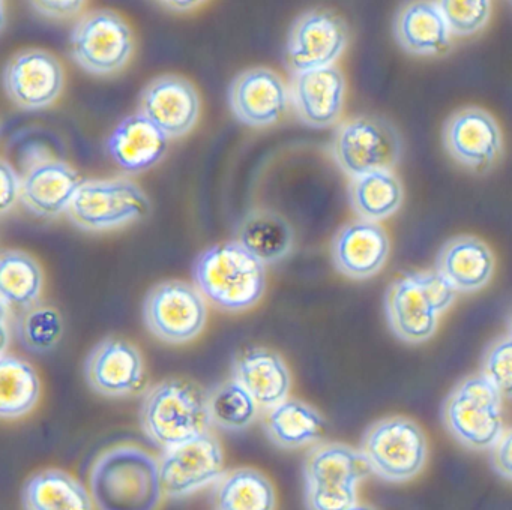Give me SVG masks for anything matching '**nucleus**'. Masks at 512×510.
<instances>
[{"label": "nucleus", "instance_id": "obj_1", "mask_svg": "<svg viewBox=\"0 0 512 510\" xmlns=\"http://www.w3.org/2000/svg\"><path fill=\"white\" fill-rule=\"evenodd\" d=\"M89 491L97 510H158L166 497L160 461L134 444L100 453L89 471Z\"/></svg>", "mask_w": 512, "mask_h": 510}, {"label": "nucleus", "instance_id": "obj_2", "mask_svg": "<svg viewBox=\"0 0 512 510\" xmlns=\"http://www.w3.org/2000/svg\"><path fill=\"white\" fill-rule=\"evenodd\" d=\"M194 285L223 311L253 308L266 291V267L238 240L205 249L193 264Z\"/></svg>", "mask_w": 512, "mask_h": 510}, {"label": "nucleus", "instance_id": "obj_3", "mask_svg": "<svg viewBox=\"0 0 512 510\" xmlns=\"http://www.w3.org/2000/svg\"><path fill=\"white\" fill-rule=\"evenodd\" d=\"M143 432L164 450L211 431L208 392L185 378H167L148 389L140 405Z\"/></svg>", "mask_w": 512, "mask_h": 510}, {"label": "nucleus", "instance_id": "obj_4", "mask_svg": "<svg viewBox=\"0 0 512 510\" xmlns=\"http://www.w3.org/2000/svg\"><path fill=\"white\" fill-rule=\"evenodd\" d=\"M457 293L437 270L406 273L386 291L389 327L401 341L425 342L436 333L440 315L454 303Z\"/></svg>", "mask_w": 512, "mask_h": 510}, {"label": "nucleus", "instance_id": "obj_5", "mask_svg": "<svg viewBox=\"0 0 512 510\" xmlns=\"http://www.w3.org/2000/svg\"><path fill=\"white\" fill-rule=\"evenodd\" d=\"M361 450L319 441L304 459V500L307 510H349L358 504V486L370 476Z\"/></svg>", "mask_w": 512, "mask_h": 510}, {"label": "nucleus", "instance_id": "obj_6", "mask_svg": "<svg viewBox=\"0 0 512 510\" xmlns=\"http://www.w3.org/2000/svg\"><path fill=\"white\" fill-rule=\"evenodd\" d=\"M446 431L470 450H491L502 437V395L482 374L469 375L446 396L442 407Z\"/></svg>", "mask_w": 512, "mask_h": 510}, {"label": "nucleus", "instance_id": "obj_7", "mask_svg": "<svg viewBox=\"0 0 512 510\" xmlns=\"http://www.w3.org/2000/svg\"><path fill=\"white\" fill-rule=\"evenodd\" d=\"M136 38L128 21L113 9H92L71 29V59L95 77L124 71L134 57Z\"/></svg>", "mask_w": 512, "mask_h": 510}, {"label": "nucleus", "instance_id": "obj_8", "mask_svg": "<svg viewBox=\"0 0 512 510\" xmlns=\"http://www.w3.org/2000/svg\"><path fill=\"white\" fill-rule=\"evenodd\" d=\"M359 450L370 465L371 473L386 482L403 483L424 470L428 441L415 420L386 417L368 426Z\"/></svg>", "mask_w": 512, "mask_h": 510}, {"label": "nucleus", "instance_id": "obj_9", "mask_svg": "<svg viewBox=\"0 0 512 510\" xmlns=\"http://www.w3.org/2000/svg\"><path fill=\"white\" fill-rule=\"evenodd\" d=\"M332 153L338 167L355 179L373 171L394 170L403 155V138L391 120L364 114L338 126Z\"/></svg>", "mask_w": 512, "mask_h": 510}, {"label": "nucleus", "instance_id": "obj_10", "mask_svg": "<svg viewBox=\"0 0 512 510\" xmlns=\"http://www.w3.org/2000/svg\"><path fill=\"white\" fill-rule=\"evenodd\" d=\"M151 201L133 180H83L67 210L68 218L85 231H109L148 216Z\"/></svg>", "mask_w": 512, "mask_h": 510}, {"label": "nucleus", "instance_id": "obj_11", "mask_svg": "<svg viewBox=\"0 0 512 510\" xmlns=\"http://www.w3.org/2000/svg\"><path fill=\"white\" fill-rule=\"evenodd\" d=\"M349 41V26L341 15L328 8L308 9L290 26L284 65L292 75L334 66Z\"/></svg>", "mask_w": 512, "mask_h": 510}, {"label": "nucleus", "instance_id": "obj_12", "mask_svg": "<svg viewBox=\"0 0 512 510\" xmlns=\"http://www.w3.org/2000/svg\"><path fill=\"white\" fill-rule=\"evenodd\" d=\"M143 320L160 341L185 344L205 329L208 306L196 285L169 279L149 290L143 302Z\"/></svg>", "mask_w": 512, "mask_h": 510}, {"label": "nucleus", "instance_id": "obj_13", "mask_svg": "<svg viewBox=\"0 0 512 510\" xmlns=\"http://www.w3.org/2000/svg\"><path fill=\"white\" fill-rule=\"evenodd\" d=\"M224 449L211 431L167 449L160 459L161 482L167 498H185L223 477Z\"/></svg>", "mask_w": 512, "mask_h": 510}, {"label": "nucleus", "instance_id": "obj_14", "mask_svg": "<svg viewBox=\"0 0 512 510\" xmlns=\"http://www.w3.org/2000/svg\"><path fill=\"white\" fill-rule=\"evenodd\" d=\"M8 98L25 111L52 107L65 87L61 60L43 48H25L10 57L4 69Z\"/></svg>", "mask_w": 512, "mask_h": 510}, {"label": "nucleus", "instance_id": "obj_15", "mask_svg": "<svg viewBox=\"0 0 512 510\" xmlns=\"http://www.w3.org/2000/svg\"><path fill=\"white\" fill-rule=\"evenodd\" d=\"M233 116L251 128H266L280 122L290 105V87L274 69L254 66L239 72L229 86Z\"/></svg>", "mask_w": 512, "mask_h": 510}, {"label": "nucleus", "instance_id": "obj_16", "mask_svg": "<svg viewBox=\"0 0 512 510\" xmlns=\"http://www.w3.org/2000/svg\"><path fill=\"white\" fill-rule=\"evenodd\" d=\"M443 146L467 170L487 173L502 153V131L488 111L479 107L460 108L443 126Z\"/></svg>", "mask_w": 512, "mask_h": 510}, {"label": "nucleus", "instance_id": "obj_17", "mask_svg": "<svg viewBox=\"0 0 512 510\" xmlns=\"http://www.w3.org/2000/svg\"><path fill=\"white\" fill-rule=\"evenodd\" d=\"M200 95L185 77L164 74L146 84L140 93L139 113L148 117L169 138L193 131L200 117Z\"/></svg>", "mask_w": 512, "mask_h": 510}, {"label": "nucleus", "instance_id": "obj_18", "mask_svg": "<svg viewBox=\"0 0 512 510\" xmlns=\"http://www.w3.org/2000/svg\"><path fill=\"white\" fill-rule=\"evenodd\" d=\"M85 377L98 395L125 398L143 389L145 362L136 345L110 336L92 348L85 362Z\"/></svg>", "mask_w": 512, "mask_h": 510}, {"label": "nucleus", "instance_id": "obj_19", "mask_svg": "<svg viewBox=\"0 0 512 510\" xmlns=\"http://www.w3.org/2000/svg\"><path fill=\"white\" fill-rule=\"evenodd\" d=\"M290 99L296 116L311 128H328L340 120L346 101V78L337 65L293 74Z\"/></svg>", "mask_w": 512, "mask_h": 510}, {"label": "nucleus", "instance_id": "obj_20", "mask_svg": "<svg viewBox=\"0 0 512 510\" xmlns=\"http://www.w3.org/2000/svg\"><path fill=\"white\" fill-rule=\"evenodd\" d=\"M389 252L391 242L385 228L362 218L344 225L332 242V260L338 272L358 281L377 275Z\"/></svg>", "mask_w": 512, "mask_h": 510}, {"label": "nucleus", "instance_id": "obj_21", "mask_svg": "<svg viewBox=\"0 0 512 510\" xmlns=\"http://www.w3.org/2000/svg\"><path fill=\"white\" fill-rule=\"evenodd\" d=\"M394 36L401 50L418 57L445 56L452 32L434 0H407L394 17Z\"/></svg>", "mask_w": 512, "mask_h": 510}, {"label": "nucleus", "instance_id": "obj_22", "mask_svg": "<svg viewBox=\"0 0 512 510\" xmlns=\"http://www.w3.org/2000/svg\"><path fill=\"white\" fill-rule=\"evenodd\" d=\"M83 180L61 159H44L22 179V203L29 212L43 218H55L67 212Z\"/></svg>", "mask_w": 512, "mask_h": 510}, {"label": "nucleus", "instance_id": "obj_23", "mask_svg": "<svg viewBox=\"0 0 512 510\" xmlns=\"http://www.w3.org/2000/svg\"><path fill=\"white\" fill-rule=\"evenodd\" d=\"M233 378L251 393L263 410L289 398L292 375L277 351L247 347L233 360Z\"/></svg>", "mask_w": 512, "mask_h": 510}, {"label": "nucleus", "instance_id": "obj_24", "mask_svg": "<svg viewBox=\"0 0 512 510\" xmlns=\"http://www.w3.org/2000/svg\"><path fill=\"white\" fill-rule=\"evenodd\" d=\"M170 138L148 117L136 113L125 117L113 129L106 143L110 158L130 173L157 165L169 149Z\"/></svg>", "mask_w": 512, "mask_h": 510}, {"label": "nucleus", "instance_id": "obj_25", "mask_svg": "<svg viewBox=\"0 0 512 510\" xmlns=\"http://www.w3.org/2000/svg\"><path fill=\"white\" fill-rule=\"evenodd\" d=\"M493 252L478 237L458 236L448 240L437 255L436 270L458 291L475 293L493 278Z\"/></svg>", "mask_w": 512, "mask_h": 510}, {"label": "nucleus", "instance_id": "obj_26", "mask_svg": "<svg viewBox=\"0 0 512 510\" xmlns=\"http://www.w3.org/2000/svg\"><path fill=\"white\" fill-rule=\"evenodd\" d=\"M263 431L278 449L299 450L322 440L326 420L313 405L287 398L265 410Z\"/></svg>", "mask_w": 512, "mask_h": 510}, {"label": "nucleus", "instance_id": "obj_27", "mask_svg": "<svg viewBox=\"0 0 512 510\" xmlns=\"http://www.w3.org/2000/svg\"><path fill=\"white\" fill-rule=\"evenodd\" d=\"M25 510H94L91 491L73 474L46 468L28 477L22 488Z\"/></svg>", "mask_w": 512, "mask_h": 510}, {"label": "nucleus", "instance_id": "obj_28", "mask_svg": "<svg viewBox=\"0 0 512 510\" xmlns=\"http://www.w3.org/2000/svg\"><path fill=\"white\" fill-rule=\"evenodd\" d=\"M238 242L265 266L284 260L295 245V231L280 213L251 210L239 224Z\"/></svg>", "mask_w": 512, "mask_h": 510}, {"label": "nucleus", "instance_id": "obj_29", "mask_svg": "<svg viewBox=\"0 0 512 510\" xmlns=\"http://www.w3.org/2000/svg\"><path fill=\"white\" fill-rule=\"evenodd\" d=\"M215 510H275L277 492L266 474L253 467L224 473L214 489Z\"/></svg>", "mask_w": 512, "mask_h": 510}, {"label": "nucleus", "instance_id": "obj_30", "mask_svg": "<svg viewBox=\"0 0 512 510\" xmlns=\"http://www.w3.org/2000/svg\"><path fill=\"white\" fill-rule=\"evenodd\" d=\"M41 396V381L34 366L20 357L2 354L0 359V416L17 420L28 416Z\"/></svg>", "mask_w": 512, "mask_h": 510}, {"label": "nucleus", "instance_id": "obj_31", "mask_svg": "<svg viewBox=\"0 0 512 510\" xmlns=\"http://www.w3.org/2000/svg\"><path fill=\"white\" fill-rule=\"evenodd\" d=\"M349 195L359 218L379 222L400 209L404 189L391 170H382L355 177L350 183Z\"/></svg>", "mask_w": 512, "mask_h": 510}, {"label": "nucleus", "instance_id": "obj_32", "mask_svg": "<svg viewBox=\"0 0 512 510\" xmlns=\"http://www.w3.org/2000/svg\"><path fill=\"white\" fill-rule=\"evenodd\" d=\"M43 285V270L32 255L17 249L4 251L0 260L2 302L22 309L31 308L40 300Z\"/></svg>", "mask_w": 512, "mask_h": 510}, {"label": "nucleus", "instance_id": "obj_33", "mask_svg": "<svg viewBox=\"0 0 512 510\" xmlns=\"http://www.w3.org/2000/svg\"><path fill=\"white\" fill-rule=\"evenodd\" d=\"M212 425L224 431L239 432L250 428L259 414V404L242 384L233 378L208 392Z\"/></svg>", "mask_w": 512, "mask_h": 510}, {"label": "nucleus", "instance_id": "obj_34", "mask_svg": "<svg viewBox=\"0 0 512 510\" xmlns=\"http://www.w3.org/2000/svg\"><path fill=\"white\" fill-rule=\"evenodd\" d=\"M20 344L32 353L52 351L64 335V318L50 305H37L23 309L16 323Z\"/></svg>", "mask_w": 512, "mask_h": 510}, {"label": "nucleus", "instance_id": "obj_35", "mask_svg": "<svg viewBox=\"0 0 512 510\" xmlns=\"http://www.w3.org/2000/svg\"><path fill=\"white\" fill-rule=\"evenodd\" d=\"M452 35L467 38L487 27L493 0H434Z\"/></svg>", "mask_w": 512, "mask_h": 510}, {"label": "nucleus", "instance_id": "obj_36", "mask_svg": "<svg viewBox=\"0 0 512 510\" xmlns=\"http://www.w3.org/2000/svg\"><path fill=\"white\" fill-rule=\"evenodd\" d=\"M481 374L502 398L512 399V333L496 339L485 351Z\"/></svg>", "mask_w": 512, "mask_h": 510}, {"label": "nucleus", "instance_id": "obj_37", "mask_svg": "<svg viewBox=\"0 0 512 510\" xmlns=\"http://www.w3.org/2000/svg\"><path fill=\"white\" fill-rule=\"evenodd\" d=\"M32 9L52 21H68L79 17L88 0H29Z\"/></svg>", "mask_w": 512, "mask_h": 510}, {"label": "nucleus", "instance_id": "obj_38", "mask_svg": "<svg viewBox=\"0 0 512 510\" xmlns=\"http://www.w3.org/2000/svg\"><path fill=\"white\" fill-rule=\"evenodd\" d=\"M0 177H2V209L0 210L2 215H5L22 197V179L7 159H2L0 162Z\"/></svg>", "mask_w": 512, "mask_h": 510}, {"label": "nucleus", "instance_id": "obj_39", "mask_svg": "<svg viewBox=\"0 0 512 510\" xmlns=\"http://www.w3.org/2000/svg\"><path fill=\"white\" fill-rule=\"evenodd\" d=\"M491 467L503 479L512 482V428L506 429L490 450Z\"/></svg>", "mask_w": 512, "mask_h": 510}, {"label": "nucleus", "instance_id": "obj_40", "mask_svg": "<svg viewBox=\"0 0 512 510\" xmlns=\"http://www.w3.org/2000/svg\"><path fill=\"white\" fill-rule=\"evenodd\" d=\"M157 2L169 11L188 14V12L196 11L209 0H157Z\"/></svg>", "mask_w": 512, "mask_h": 510}, {"label": "nucleus", "instance_id": "obj_41", "mask_svg": "<svg viewBox=\"0 0 512 510\" xmlns=\"http://www.w3.org/2000/svg\"><path fill=\"white\" fill-rule=\"evenodd\" d=\"M349 510H376L374 507L368 506V504H355V506L352 507V509Z\"/></svg>", "mask_w": 512, "mask_h": 510}, {"label": "nucleus", "instance_id": "obj_42", "mask_svg": "<svg viewBox=\"0 0 512 510\" xmlns=\"http://www.w3.org/2000/svg\"><path fill=\"white\" fill-rule=\"evenodd\" d=\"M511 333H512V317H511Z\"/></svg>", "mask_w": 512, "mask_h": 510}, {"label": "nucleus", "instance_id": "obj_43", "mask_svg": "<svg viewBox=\"0 0 512 510\" xmlns=\"http://www.w3.org/2000/svg\"><path fill=\"white\" fill-rule=\"evenodd\" d=\"M508 2L511 3V5H512V0H508Z\"/></svg>", "mask_w": 512, "mask_h": 510}]
</instances>
